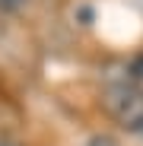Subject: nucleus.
Masks as SVG:
<instances>
[{
    "instance_id": "20e7f679",
    "label": "nucleus",
    "mask_w": 143,
    "mask_h": 146,
    "mask_svg": "<svg viewBox=\"0 0 143 146\" xmlns=\"http://www.w3.org/2000/svg\"><path fill=\"white\" fill-rule=\"evenodd\" d=\"M130 73H134L137 80H143V51H140V54L134 57V64H130Z\"/></svg>"
},
{
    "instance_id": "f03ea898",
    "label": "nucleus",
    "mask_w": 143,
    "mask_h": 146,
    "mask_svg": "<svg viewBox=\"0 0 143 146\" xmlns=\"http://www.w3.org/2000/svg\"><path fill=\"white\" fill-rule=\"evenodd\" d=\"M86 146H121L111 133H95V137H89L86 140Z\"/></svg>"
},
{
    "instance_id": "39448f33",
    "label": "nucleus",
    "mask_w": 143,
    "mask_h": 146,
    "mask_svg": "<svg viewBox=\"0 0 143 146\" xmlns=\"http://www.w3.org/2000/svg\"><path fill=\"white\" fill-rule=\"evenodd\" d=\"M0 146H22V143H16V140H0Z\"/></svg>"
},
{
    "instance_id": "f257e3e1",
    "label": "nucleus",
    "mask_w": 143,
    "mask_h": 146,
    "mask_svg": "<svg viewBox=\"0 0 143 146\" xmlns=\"http://www.w3.org/2000/svg\"><path fill=\"white\" fill-rule=\"evenodd\" d=\"M102 102L108 114L118 121V127L127 133H143V89L130 80H114L105 86Z\"/></svg>"
},
{
    "instance_id": "7ed1b4c3",
    "label": "nucleus",
    "mask_w": 143,
    "mask_h": 146,
    "mask_svg": "<svg viewBox=\"0 0 143 146\" xmlns=\"http://www.w3.org/2000/svg\"><path fill=\"white\" fill-rule=\"evenodd\" d=\"M22 7H26V0H0V10H3V13H16Z\"/></svg>"
}]
</instances>
